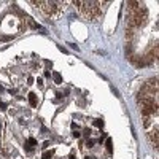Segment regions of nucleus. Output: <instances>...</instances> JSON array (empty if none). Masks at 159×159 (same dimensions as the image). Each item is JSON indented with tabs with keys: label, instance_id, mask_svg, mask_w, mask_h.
<instances>
[{
	"label": "nucleus",
	"instance_id": "obj_2",
	"mask_svg": "<svg viewBox=\"0 0 159 159\" xmlns=\"http://www.w3.org/2000/svg\"><path fill=\"white\" fill-rule=\"evenodd\" d=\"M139 105L142 108V115L143 116H154L157 113V102L153 97H145L139 100Z\"/></svg>",
	"mask_w": 159,
	"mask_h": 159
},
{
	"label": "nucleus",
	"instance_id": "obj_7",
	"mask_svg": "<svg viewBox=\"0 0 159 159\" xmlns=\"http://www.w3.org/2000/svg\"><path fill=\"white\" fill-rule=\"evenodd\" d=\"M52 154H54V151H52V150H49V151H46V153H43V156H42V159H51V157H52Z\"/></svg>",
	"mask_w": 159,
	"mask_h": 159
},
{
	"label": "nucleus",
	"instance_id": "obj_8",
	"mask_svg": "<svg viewBox=\"0 0 159 159\" xmlns=\"http://www.w3.org/2000/svg\"><path fill=\"white\" fill-rule=\"evenodd\" d=\"M105 145H107V150H108V153H113V143H111V140H110V139L107 140V143H105Z\"/></svg>",
	"mask_w": 159,
	"mask_h": 159
},
{
	"label": "nucleus",
	"instance_id": "obj_1",
	"mask_svg": "<svg viewBox=\"0 0 159 159\" xmlns=\"http://www.w3.org/2000/svg\"><path fill=\"white\" fill-rule=\"evenodd\" d=\"M78 10L80 13L86 18V19H96L99 15H100V8L102 7H107L108 3H100V2H72Z\"/></svg>",
	"mask_w": 159,
	"mask_h": 159
},
{
	"label": "nucleus",
	"instance_id": "obj_13",
	"mask_svg": "<svg viewBox=\"0 0 159 159\" xmlns=\"http://www.w3.org/2000/svg\"><path fill=\"white\" fill-rule=\"evenodd\" d=\"M86 147H88V148L94 147V142H92V140H88V142H86Z\"/></svg>",
	"mask_w": 159,
	"mask_h": 159
},
{
	"label": "nucleus",
	"instance_id": "obj_11",
	"mask_svg": "<svg viewBox=\"0 0 159 159\" xmlns=\"http://www.w3.org/2000/svg\"><path fill=\"white\" fill-rule=\"evenodd\" d=\"M52 76H54V81H56L57 84H59V83H62V78H61V75H59V73H54Z\"/></svg>",
	"mask_w": 159,
	"mask_h": 159
},
{
	"label": "nucleus",
	"instance_id": "obj_9",
	"mask_svg": "<svg viewBox=\"0 0 159 159\" xmlns=\"http://www.w3.org/2000/svg\"><path fill=\"white\" fill-rule=\"evenodd\" d=\"M127 5H129V8H132V10H134V11H135V10L139 8V2H129Z\"/></svg>",
	"mask_w": 159,
	"mask_h": 159
},
{
	"label": "nucleus",
	"instance_id": "obj_4",
	"mask_svg": "<svg viewBox=\"0 0 159 159\" xmlns=\"http://www.w3.org/2000/svg\"><path fill=\"white\" fill-rule=\"evenodd\" d=\"M132 64L135 65V67H145L147 65V62H145V57H132Z\"/></svg>",
	"mask_w": 159,
	"mask_h": 159
},
{
	"label": "nucleus",
	"instance_id": "obj_12",
	"mask_svg": "<svg viewBox=\"0 0 159 159\" xmlns=\"http://www.w3.org/2000/svg\"><path fill=\"white\" fill-rule=\"evenodd\" d=\"M94 126H99V127H102V126H103V121H102V119H96V121H94Z\"/></svg>",
	"mask_w": 159,
	"mask_h": 159
},
{
	"label": "nucleus",
	"instance_id": "obj_3",
	"mask_svg": "<svg viewBox=\"0 0 159 159\" xmlns=\"http://www.w3.org/2000/svg\"><path fill=\"white\" fill-rule=\"evenodd\" d=\"M148 137H150V140H151V143H153V147L154 148H157V140H159V132H157V129L154 127L150 134H148Z\"/></svg>",
	"mask_w": 159,
	"mask_h": 159
},
{
	"label": "nucleus",
	"instance_id": "obj_5",
	"mask_svg": "<svg viewBox=\"0 0 159 159\" xmlns=\"http://www.w3.org/2000/svg\"><path fill=\"white\" fill-rule=\"evenodd\" d=\"M35 147H37V140H35V139H29L27 143H25V150H27V151H30V150L35 148Z\"/></svg>",
	"mask_w": 159,
	"mask_h": 159
},
{
	"label": "nucleus",
	"instance_id": "obj_10",
	"mask_svg": "<svg viewBox=\"0 0 159 159\" xmlns=\"http://www.w3.org/2000/svg\"><path fill=\"white\" fill-rule=\"evenodd\" d=\"M29 25H30L32 29H38V27H40V25H38V24H37L34 19H29Z\"/></svg>",
	"mask_w": 159,
	"mask_h": 159
},
{
	"label": "nucleus",
	"instance_id": "obj_6",
	"mask_svg": "<svg viewBox=\"0 0 159 159\" xmlns=\"http://www.w3.org/2000/svg\"><path fill=\"white\" fill-rule=\"evenodd\" d=\"M29 103L32 105V107H37V96L34 94V92H30V94H29Z\"/></svg>",
	"mask_w": 159,
	"mask_h": 159
},
{
	"label": "nucleus",
	"instance_id": "obj_14",
	"mask_svg": "<svg viewBox=\"0 0 159 159\" xmlns=\"http://www.w3.org/2000/svg\"><path fill=\"white\" fill-rule=\"evenodd\" d=\"M0 110H7V105L2 102V103H0Z\"/></svg>",
	"mask_w": 159,
	"mask_h": 159
},
{
	"label": "nucleus",
	"instance_id": "obj_15",
	"mask_svg": "<svg viewBox=\"0 0 159 159\" xmlns=\"http://www.w3.org/2000/svg\"><path fill=\"white\" fill-rule=\"evenodd\" d=\"M84 159H94V157H91V156H86V157H84Z\"/></svg>",
	"mask_w": 159,
	"mask_h": 159
}]
</instances>
